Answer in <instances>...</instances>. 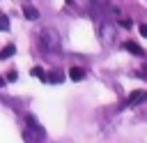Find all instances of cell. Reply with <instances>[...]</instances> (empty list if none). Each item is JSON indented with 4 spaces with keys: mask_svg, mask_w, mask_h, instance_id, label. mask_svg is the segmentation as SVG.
I'll use <instances>...</instances> for the list:
<instances>
[{
    "mask_svg": "<svg viewBox=\"0 0 147 143\" xmlns=\"http://www.w3.org/2000/svg\"><path fill=\"white\" fill-rule=\"evenodd\" d=\"M0 30H9V16L0 14Z\"/></svg>",
    "mask_w": 147,
    "mask_h": 143,
    "instance_id": "10",
    "label": "cell"
},
{
    "mask_svg": "<svg viewBox=\"0 0 147 143\" xmlns=\"http://www.w3.org/2000/svg\"><path fill=\"white\" fill-rule=\"evenodd\" d=\"M140 35H142V37H147V23H142V25H140Z\"/></svg>",
    "mask_w": 147,
    "mask_h": 143,
    "instance_id": "13",
    "label": "cell"
},
{
    "mask_svg": "<svg viewBox=\"0 0 147 143\" xmlns=\"http://www.w3.org/2000/svg\"><path fill=\"white\" fill-rule=\"evenodd\" d=\"M5 83H7V81H5V76H0V88H2Z\"/></svg>",
    "mask_w": 147,
    "mask_h": 143,
    "instance_id": "14",
    "label": "cell"
},
{
    "mask_svg": "<svg viewBox=\"0 0 147 143\" xmlns=\"http://www.w3.org/2000/svg\"><path fill=\"white\" fill-rule=\"evenodd\" d=\"M147 99V92H131L129 95V104H140Z\"/></svg>",
    "mask_w": 147,
    "mask_h": 143,
    "instance_id": "7",
    "label": "cell"
},
{
    "mask_svg": "<svg viewBox=\"0 0 147 143\" xmlns=\"http://www.w3.org/2000/svg\"><path fill=\"white\" fill-rule=\"evenodd\" d=\"M32 76H37V78L46 81V74H44V69H41V67H34V69H32Z\"/></svg>",
    "mask_w": 147,
    "mask_h": 143,
    "instance_id": "11",
    "label": "cell"
},
{
    "mask_svg": "<svg viewBox=\"0 0 147 143\" xmlns=\"http://www.w3.org/2000/svg\"><path fill=\"white\" fill-rule=\"evenodd\" d=\"M16 78H18V74H16V72H9V74H7V78H5V81H16Z\"/></svg>",
    "mask_w": 147,
    "mask_h": 143,
    "instance_id": "12",
    "label": "cell"
},
{
    "mask_svg": "<svg viewBox=\"0 0 147 143\" xmlns=\"http://www.w3.org/2000/svg\"><path fill=\"white\" fill-rule=\"evenodd\" d=\"M46 81H48V83H62V81H64V74H62V72H51V74L46 76Z\"/></svg>",
    "mask_w": 147,
    "mask_h": 143,
    "instance_id": "9",
    "label": "cell"
},
{
    "mask_svg": "<svg viewBox=\"0 0 147 143\" xmlns=\"http://www.w3.org/2000/svg\"><path fill=\"white\" fill-rule=\"evenodd\" d=\"M23 16H25L28 21H37V18H39V12H37L32 5H25V7H23Z\"/></svg>",
    "mask_w": 147,
    "mask_h": 143,
    "instance_id": "4",
    "label": "cell"
},
{
    "mask_svg": "<svg viewBox=\"0 0 147 143\" xmlns=\"http://www.w3.org/2000/svg\"><path fill=\"white\" fill-rule=\"evenodd\" d=\"M124 48H126V51H131L133 55H142V53H145V51H142V46H138L136 42H126V44H124Z\"/></svg>",
    "mask_w": 147,
    "mask_h": 143,
    "instance_id": "6",
    "label": "cell"
},
{
    "mask_svg": "<svg viewBox=\"0 0 147 143\" xmlns=\"http://www.w3.org/2000/svg\"><path fill=\"white\" fill-rule=\"evenodd\" d=\"M23 141H25V143H44V141H46V129L37 122L34 115H28V118H25Z\"/></svg>",
    "mask_w": 147,
    "mask_h": 143,
    "instance_id": "2",
    "label": "cell"
},
{
    "mask_svg": "<svg viewBox=\"0 0 147 143\" xmlns=\"http://www.w3.org/2000/svg\"><path fill=\"white\" fill-rule=\"evenodd\" d=\"M60 32L55 30V28H48V25H44L41 30H39V46L46 51V53H60Z\"/></svg>",
    "mask_w": 147,
    "mask_h": 143,
    "instance_id": "1",
    "label": "cell"
},
{
    "mask_svg": "<svg viewBox=\"0 0 147 143\" xmlns=\"http://www.w3.org/2000/svg\"><path fill=\"white\" fill-rule=\"evenodd\" d=\"M69 78H71V81H83V78H85L83 67H71V69H69Z\"/></svg>",
    "mask_w": 147,
    "mask_h": 143,
    "instance_id": "5",
    "label": "cell"
},
{
    "mask_svg": "<svg viewBox=\"0 0 147 143\" xmlns=\"http://www.w3.org/2000/svg\"><path fill=\"white\" fill-rule=\"evenodd\" d=\"M14 53H16V46H14V44H7V46L0 51V58H2V60H7V58H11Z\"/></svg>",
    "mask_w": 147,
    "mask_h": 143,
    "instance_id": "8",
    "label": "cell"
},
{
    "mask_svg": "<svg viewBox=\"0 0 147 143\" xmlns=\"http://www.w3.org/2000/svg\"><path fill=\"white\" fill-rule=\"evenodd\" d=\"M99 39H101L103 46H113V44L117 42V28H115L113 23H101V28H99Z\"/></svg>",
    "mask_w": 147,
    "mask_h": 143,
    "instance_id": "3",
    "label": "cell"
}]
</instances>
